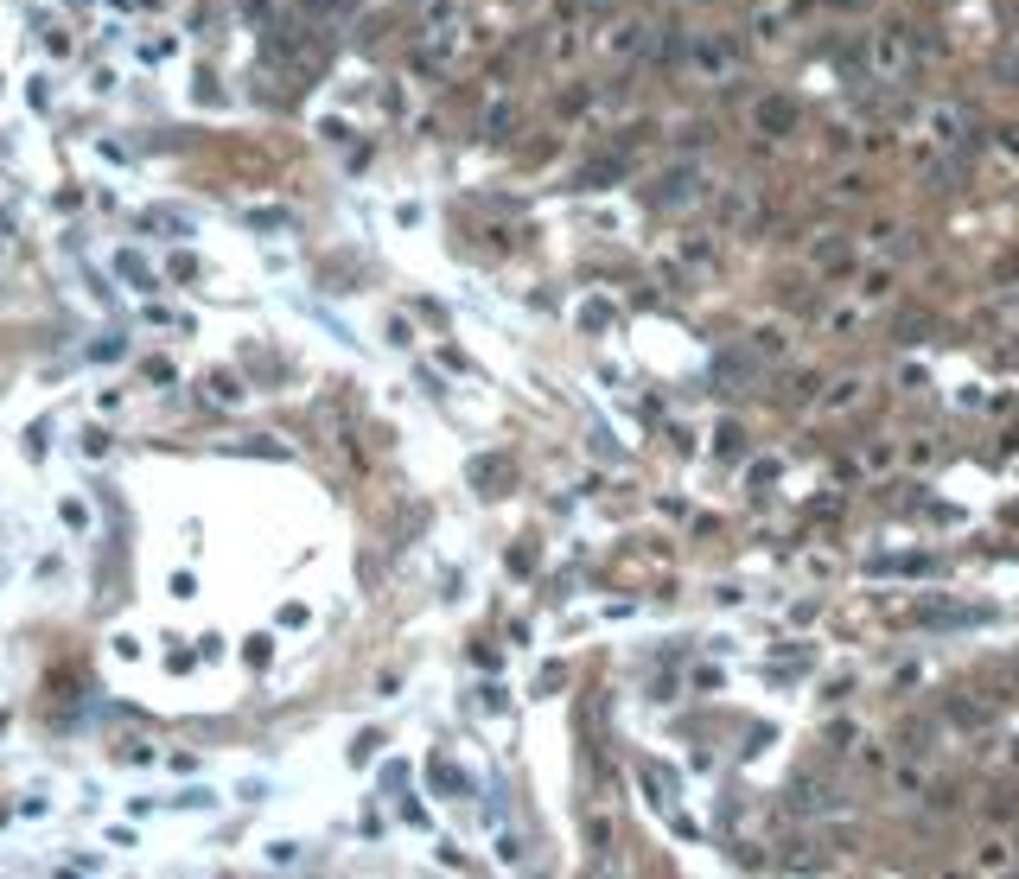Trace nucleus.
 Listing matches in <instances>:
<instances>
[{
    "instance_id": "nucleus-1",
    "label": "nucleus",
    "mask_w": 1019,
    "mask_h": 879,
    "mask_svg": "<svg viewBox=\"0 0 1019 879\" xmlns=\"http://www.w3.org/2000/svg\"><path fill=\"white\" fill-rule=\"evenodd\" d=\"M115 274H122V281H134V287H153V268H147L134 249H122V255H115Z\"/></svg>"
},
{
    "instance_id": "nucleus-2",
    "label": "nucleus",
    "mask_w": 1019,
    "mask_h": 879,
    "mask_svg": "<svg viewBox=\"0 0 1019 879\" xmlns=\"http://www.w3.org/2000/svg\"><path fill=\"white\" fill-rule=\"evenodd\" d=\"M109 650H115L122 663H141V637H134V631H115V637H109Z\"/></svg>"
},
{
    "instance_id": "nucleus-3",
    "label": "nucleus",
    "mask_w": 1019,
    "mask_h": 879,
    "mask_svg": "<svg viewBox=\"0 0 1019 879\" xmlns=\"http://www.w3.org/2000/svg\"><path fill=\"white\" fill-rule=\"evenodd\" d=\"M211 395L217 402H243V383H236V376H211Z\"/></svg>"
},
{
    "instance_id": "nucleus-4",
    "label": "nucleus",
    "mask_w": 1019,
    "mask_h": 879,
    "mask_svg": "<svg viewBox=\"0 0 1019 879\" xmlns=\"http://www.w3.org/2000/svg\"><path fill=\"white\" fill-rule=\"evenodd\" d=\"M268 860H274V867H293V860H300V848H293V841H268V848H262Z\"/></svg>"
},
{
    "instance_id": "nucleus-5",
    "label": "nucleus",
    "mask_w": 1019,
    "mask_h": 879,
    "mask_svg": "<svg viewBox=\"0 0 1019 879\" xmlns=\"http://www.w3.org/2000/svg\"><path fill=\"white\" fill-rule=\"evenodd\" d=\"M243 657H249V663H255V669H262V663H268V657H274V644H268V637H249V644H243Z\"/></svg>"
},
{
    "instance_id": "nucleus-6",
    "label": "nucleus",
    "mask_w": 1019,
    "mask_h": 879,
    "mask_svg": "<svg viewBox=\"0 0 1019 879\" xmlns=\"http://www.w3.org/2000/svg\"><path fill=\"white\" fill-rule=\"evenodd\" d=\"M351 7H357V0H313V13H325V20H344Z\"/></svg>"
}]
</instances>
